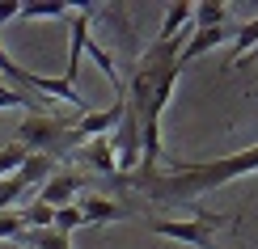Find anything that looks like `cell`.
I'll use <instances>...</instances> for the list:
<instances>
[{
  "mask_svg": "<svg viewBox=\"0 0 258 249\" xmlns=\"http://www.w3.org/2000/svg\"><path fill=\"white\" fill-rule=\"evenodd\" d=\"M245 173H258V144L241 148L233 156H216V160H203V165H186V169H174V173H161V169H136L127 173V186L148 194L153 203H165V207H178V203H195L203 194L229 186L233 178H245Z\"/></svg>",
  "mask_w": 258,
  "mask_h": 249,
  "instance_id": "cell-1",
  "label": "cell"
},
{
  "mask_svg": "<svg viewBox=\"0 0 258 249\" xmlns=\"http://www.w3.org/2000/svg\"><path fill=\"white\" fill-rule=\"evenodd\" d=\"M224 224V215H203V220H148V228L169 236V241H182V245H195V249H220L212 241V228Z\"/></svg>",
  "mask_w": 258,
  "mask_h": 249,
  "instance_id": "cell-2",
  "label": "cell"
},
{
  "mask_svg": "<svg viewBox=\"0 0 258 249\" xmlns=\"http://www.w3.org/2000/svg\"><path fill=\"white\" fill-rule=\"evenodd\" d=\"M72 26H68V63H63V80H77V72H81V59H85V42H89V21L102 13L98 5H77L72 9Z\"/></svg>",
  "mask_w": 258,
  "mask_h": 249,
  "instance_id": "cell-3",
  "label": "cell"
},
{
  "mask_svg": "<svg viewBox=\"0 0 258 249\" xmlns=\"http://www.w3.org/2000/svg\"><path fill=\"white\" fill-rule=\"evenodd\" d=\"M77 190H81V173L55 169V173L38 186V203H47L51 211H59V207H68V203H77Z\"/></svg>",
  "mask_w": 258,
  "mask_h": 249,
  "instance_id": "cell-4",
  "label": "cell"
},
{
  "mask_svg": "<svg viewBox=\"0 0 258 249\" xmlns=\"http://www.w3.org/2000/svg\"><path fill=\"white\" fill-rule=\"evenodd\" d=\"M26 89H38V93H51V97H59V102H68V106H77L81 114H89V97H85L77 85H68L63 76H42V72H26Z\"/></svg>",
  "mask_w": 258,
  "mask_h": 249,
  "instance_id": "cell-5",
  "label": "cell"
},
{
  "mask_svg": "<svg viewBox=\"0 0 258 249\" xmlns=\"http://www.w3.org/2000/svg\"><path fill=\"white\" fill-rule=\"evenodd\" d=\"M77 207H81V220H85V224H119V220H132V207H123V203L106 199V194L77 199Z\"/></svg>",
  "mask_w": 258,
  "mask_h": 249,
  "instance_id": "cell-6",
  "label": "cell"
},
{
  "mask_svg": "<svg viewBox=\"0 0 258 249\" xmlns=\"http://www.w3.org/2000/svg\"><path fill=\"white\" fill-rule=\"evenodd\" d=\"M229 38H233V30H229V26H216V30H195V26H190V38H186V47H182L178 63L186 68L195 55H208V51H216L220 42H229Z\"/></svg>",
  "mask_w": 258,
  "mask_h": 249,
  "instance_id": "cell-7",
  "label": "cell"
},
{
  "mask_svg": "<svg viewBox=\"0 0 258 249\" xmlns=\"http://www.w3.org/2000/svg\"><path fill=\"white\" fill-rule=\"evenodd\" d=\"M81 165H89V169H98V173H119V160H114V148H110V135H98V139H89V144L77 152Z\"/></svg>",
  "mask_w": 258,
  "mask_h": 249,
  "instance_id": "cell-8",
  "label": "cell"
},
{
  "mask_svg": "<svg viewBox=\"0 0 258 249\" xmlns=\"http://www.w3.org/2000/svg\"><path fill=\"white\" fill-rule=\"evenodd\" d=\"M190 13H195V5L174 0V5L165 9V21H161V34L157 38H174V34H182V30H190Z\"/></svg>",
  "mask_w": 258,
  "mask_h": 249,
  "instance_id": "cell-9",
  "label": "cell"
},
{
  "mask_svg": "<svg viewBox=\"0 0 258 249\" xmlns=\"http://www.w3.org/2000/svg\"><path fill=\"white\" fill-rule=\"evenodd\" d=\"M190 26H195V30L229 26V9H224L220 0H203V5H195V13H190Z\"/></svg>",
  "mask_w": 258,
  "mask_h": 249,
  "instance_id": "cell-10",
  "label": "cell"
},
{
  "mask_svg": "<svg viewBox=\"0 0 258 249\" xmlns=\"http://www.w3.org/2000/svg\"><path fill=\"white\" fill-rule=\"evenodd\" d=\"M68 13H72V5H63V0H30V5H21L17 17L42 21V17H68Z\"/></svg>",
  "mask_w": 258,
  "mask_h": 249,
  "instance_id": "cell-11",
  "label": "cell"
},
{
  "mask_svg": "<svg viewBox=\"0 0 258 249\" xmlns=\"http://www.w3.org/2000/svg\"><path fill=\"white\" fill-rule=\"evenodd\" d=\"M254 47H258V17H250L245 26L233 30V63H241Z\"/></svg>",
  "mask_w": 258,
  "mask_h": 249,
  "instance_id": "cell-12",
  "label": "cell"
},
{
  "mask_svg": "<svg viewBox=\"0 0 258 249\" xmlns=\"http://www.w3.org/2000/svg\"><path fill=\"white\" fill-rule=\"evenodd\" d=\"M17 215H21V224H26V228H51V220H55V211H51L47 203H38V199L30 203L26 211H17Z\"/></svg>",
  "mask_w": 258,
  "mask_h": 249,
  "instance_id": "cell-13",
  "label": "cell"
},
{
  "mask_svg": "<svg viewBox=\"0 0 258 249\" xmlns=\"http://www.w3.org/2000/svg\"><path fill=\"white\" fill-rule=\"evenodd\" d=\"M26 148H17V144H5V148H0V182H5V178H13V173L21 169V165H26Z\"/></svg>",
  "mask_w": 258,
  "mask_h": 249,
  "instance_id": "cell-14",
  "label": "cell"
},
{
  "mask_svg": "<svg viewBox=\"0 0 258 249\" xmlns=\"http://www.w3.org/2000/svg\"><path fill=\"white\" fill-rule=\"evenodd\" d=\"M81 224H85V220H81V207H77V203H68V207H59V211H55L51 228H55V232H68V236H72V232L81 228Z\"/></svg>",
  "mask_w": 258,
  "mask_h": 249,
  "instance_id": "cell-15",
  "label": "cell"
},
{
  "mask_svg": "<svg viewBox=\"0 0 258 249\" xmlns=\"http://www.w3.org/2000/svg\"><path fill=\"white\" fill-rule=\"evenodd\" d=\"M0 76L9 80V89H21V93H26V68H17V63L9 59L5 47H0Z\"/></svg>",
  "mask_w": 258,
  "mask_h": 249,
  "instance_id": "cell-16",
  "label": "cell"
},
{
  "mask_svg": "<svg viewBox=\"0 0 258 249\" xmlns=\"http://www.w3.org/2000/svg\"><path fill=\"white\" fill-rule=\"evenodd\" d=\"M21 232H26L21 215H17V211H0V241H17Z\"/></svg>",
  "mask_w": 258,
  "mask_h": 249,
  "instance_id": "cell-17",
  "label": "cell"
}]
</instances>
